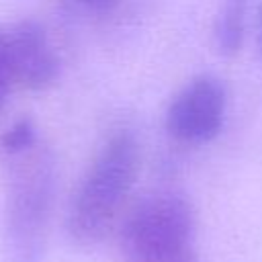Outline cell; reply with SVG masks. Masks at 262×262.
<instances>
[{
  "label": "cell",
  "mask_w": 262,
  "mask_h": 262,
  "mask_svg": "<svg viewBox=\"0 0 262 262\" xmlns=\"http://www.w3.org/2000/svg\"><path fill=\"white\" fill-rule=\"evenodd\" d=\"M2 248L6 262H43L55 203V158L43 135L16 151H0Z\"/></svg>",
  "instance_id": "6da1fadb"
},
{
  "label": "cell",
  "mask_w": 262,
  "mask_h": 262,
  "mask_svg": "<svg viewBox=\"0 0 262 262\" xmlns=\"http://www.w3.org/2000/svg\"><path fill=\"white\" fill-rule=\"evenodd\" d=\"M139 166V143L129 129H115L104 137L68 203L66 235L72 244L92 248L106 237L127 211Z\"/></svg>",
  "instance_id": "7a4b0ae2"
},
{
  "label": "cell",
  "mask_w": 262,
  "mask_h": 262,
  "mask_svg": "<svg viewBox=\"0 0 262 262\" xmlns=\"http://www.w3.org/2000/svg\"><path fill=\"white\" fill-rule=\"evenodd\" d=\"M119 254L123 262H201L190 199L176 190L137 199L119 221Z\"/></svg>",
  "instance_id": "3957f363"
},
{
  "label": "cell",
  "mask_w": 262,
  "mask_h": 262,
  "mask_svg": "<svg viewBox=\"0 0 262 262\" xmlns=\"http://www.w3.org/2000/svg\"><path fill=\"white\" fill-rule=\"evenodd\" d=\"M227 90L213 74L192 76L170 100L164 127L172 139L184 145L211 143L223 129Z\"/></svg>",
  "instance_id": "277c9868"
},
{
  "label": "cell",
  "mask_w": 262,
  "mask_h": 262,
  "mask_svg": "<svg viewBox=\"0 0 262 262\" xmlns=\"http://www.w3.org/2000/svg\"><path fill=\"white\" fill-rule=\"evenodd\" d=\"M4 49L14 86L45 92L57 82L59 57L37 18H20L4 27Z\"/></svg>",
  "instance_id": "5b68a950"
},
{
  "label": "cell",
  "mask_w": 262,
  "mask_h": 262,
  "mask_svg": "<svg viewBox=\"0 0 262 262\" xmlns=\"http://www.w3.org/2000/svg\"><path fill=\"white\" fill-rule=\"evenodd\" d=\"M250 0H219L213 16V47L215 51L231 59L239 55L250 20Z\"/></svg>",
  "instance_id": "8992f818"
},
{
  "label": "cell",
  "mask_w": 262,
  "mask_h": 262,
  "mask_svg": "<svg viewBox=\"0 0 262 262\" xmlns=\"http://www.w3.org/2000/svg\"><path fill=\"white\" fill-rule=\"evenodd\" d=\"M252 43L256 61L262 66V0H256L252 8Z\"/></svg>",
  "instance_id": "52a82bcc"
},
{
  "label": "cell",
  "mask_w": 262,
  "mask_h": 262,
  "mask_svg": "<svg viewBox=\"0 0 262 262\" xmlns=\"http://www.w3.org/2000/svg\"><path fill=\"white\" fill-rule=\"evenodd\" d=\"M10 72H8V61H6V49H4V27H0V108L4 106L6 94L12 88Z\"/></svg>",
  "instance_id": "ba28073f"
},
{
  "label": "cell",
  "mask_w": 262,
  "mask_h": 262,
  "mask_svg": "<svg viewBox=\"0 0 262 262\" xmlns=\"http://www.w3.org/2000/svg\"><path fill=\"white\" fill-rule=\"evenodd\" d=\"M78 2L84 4V6H88V8H104V6H111L117 0H78Z\"/></svg>",
  "instance_id": "9c48e42d"
}]
</instances>
